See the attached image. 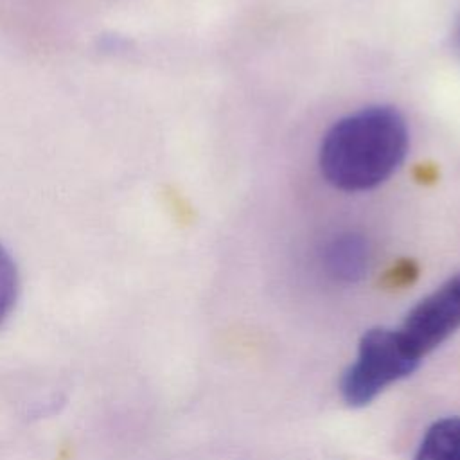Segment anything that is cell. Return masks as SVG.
Segmentation results:
<instances>
[{
	"mask_svg": "<svg viewBox=\"0 0 460 460\" xmlns=\"http://www.w3.org/2000/svg\"><path fill=\"white\" fill-rule=\"evenodd\" d=\"M408 151V128L390 106H368L340 119L323 137L320 169L340 190L359 192L381 185Z\"/></svg>",
	"mask_w": 460,
	"mask_h": 460,
	"instance_id": "1",
	"label": "cell"
},
{
	"mask_svg": "<svg viewBox=\"0 0 460 460\" xmlns=\"http://www.w3.org/2000/svg\"><path fill=\"white\" fill-rule=\"evenodd\" d=\"M420 361L399 329H368L359 340L356 359L341 376V397L349 406H367L388 386L413 374Z\"/></svg>",
	"mask_w": 460,
	"mask_h": 460,
	"instance_id": "2",
	"label": "cell"
},
{
	"mask_svg": "<svg viewBox=\"0 0 460 460\" xmlns=\"http://www.w3.org/2000/svg\"><path fill=\"white\" fill-rule=\"evenodd\" d=\"M422 359L460 329V271L417 302L397 327Z\"/></svg>",
	"mask_w": 460,
	"mask_h": 460,
	"instance_id": "3",
	"label": "cell"
},
{
	"mask_svg": "<svg viewBox=\"0 0 460 460\" xmlns=\"http://www.w3.org/2000/svg\"><path fill=\"white\" fill-rule=\"evenodd\" d=\"M370 244L359 234H341L327 243L323 250V266L327 273L340 282L359 280L370 266Z\"/></svg>",
	"mask_w": 460,
	"mask_h": 460,
	"instance_id": "4",
	"label": "cell"
},
{
	"mask_svg": "<svg viewBox=\"0 0 460 460\" xmlns=\"http://www.w3.org/2000/svg\"><path fill=\"white\" fill-rule=\"evenodd\" d=\"M413 460H460V417H446L433 422Z\"/></svg>",
	"mask_w": 460,
	"mask_h": 460,
	"instance_id": "5",
	"label": "cell"
},
{
	"mask_svg": "<svg viewBox=\"0 0 460 460\" xmlns=\"http://www.w3.org/2000/svg\"><path fill=\"white\" fill-rule=\"evenodd\" d=\"M18 298V270L7 250L0 244V325L11 314Z\"/></svg>",
	"mask_w": 460,
	"mask_h": 460,
	"instance_id": "6",
	"label": "cell"
},
{
	"mask_svg": "<svg viewBox=\"0 0 460 460\" xmlns=\"http://www.w3.org/2000/svg\"><path fill=\"white\" fill-rule=\"evenodd\" d=\"M417 277V266L410 261H404V262H399L395 264L388 275H386V284L390 288H401V286H406L410 284L413 279Z\"/></svg>",
	"mask_w": 460,
	"mask_h": 460,
	"instance_id": "7",
	"label": "cell"
}]
</instances>
